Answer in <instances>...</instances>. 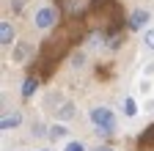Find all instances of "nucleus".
<instances>
[{"mask_svg": "<svg viewBox=\"0 0 154 151\" xmlns=\"http://www.w3.org/2000/svg\"><path fill=\"white\" fill-rule=\"evenodd\" d=\"M149 22V11H135L132 17H129V28L132 30H138V28H143Z\"/></svg>", "mask_w": 154, "mask_h": 151, "instance_id": "obj_5", "label": "nucleus"}, {"mask_svg": "<svg viewBox=\"0 0 154 151\" xmlns=\"http://www.w3.org/2000/svg\"><path fill=\"white\" fill-rule=\"evenodd\" d=\"M63 135H66L63 126H52V129H50V137H63Z\"/></svg>", "mask_w": 154, "mask_h": 151, "instance_id": "obj_10", "label": "nucleus"}, {"mask_svg": "<svg viewBox=\"0 0 154 151\" xmlns=\"http://www.w3.org/2000/svg\"><path fill=\"white\" fill-rule=\"evenodd\" d=\"M66 151H83V146H80V143H74V140H72V143L66 146Z\"/></svg>", "mask_w": 154, "mask_h": 151, "instance_id": "obj_12", "label": "nucleus"}, {"mask_svg": "<svg viewBox=\"0 0 154 151\" xmlns=\"http://www.w3.org/2000/svg\"><path fill=\"white\" fill-rule=\"evenodd\" d=\"M17 124H19V116H17V113H8V116H3V121H0L3 129H14Z\"/></svg>", "mask_w": 154, "mask_h": 151, "instance_id": "obj_7", "label": "nucleus"}, {"mask_svg": "<svg viewBox=\"0 0 154 151\" xmlns=\"http://www.w3.org/2000/svg\"><path fill=\"white\" fill-rule=\"evenodd\" d=\"M138 148L140 151H154V124L149 129H143V135L138 137Z\"/></svg>", "mask_w": 154, "mask_h": 151, "instance_id": "obj_4", "label": "nucleus"}, {"mask_svg": "<svg viewBox=\"0 0 154 151\" xmlns=\"http://www.w3.org/2000/svg\"><path fill=\"white\" fill-rule=\"evenodd\" d=\"M36 85H38V83H36V77H28V80L22 83V96H25V99H28V96H33Z\"/></svg>", "mask_w": 154, "mask_h": 151, "instance_id": "obj_8", "label": "nucleus"}, {"mask_svg": "<svg viewBox=\"0 0 154 151\" xmlns=\"http://www.w3.org/2000/svg\"><path fill=\"white\" fill-rule=\"evenodd\" d=\"M91 121H94V126L99 129V132H113L116 129V118H113V113L107 110V107H96V110H91Z\"/></svg>", "mask_w": 154, "mask_h": 151, "instance_id": "obj_2", "label": "nucleus"}, {"mask_svg": "<svg viewBox=\"0 0 154 151\" xmlns=\"http://www.w3.org/2000/svg\"><path fill=\"white\" fill-rule=\"evenodd\" d=\"M146 44L154 50V30H146Z\"/></svg>", "mask_w": 154, "mask_h": 151, "instance_id": "obj_11", "label": "nucleus"}, {"mask_svg": "<svg viewBox=\"0 0 154 151\" xmlns=\"http://www.w3.org/2000/svg\"><path fill=\"white\" fill-rule=\"evenodd\" d=\"M135 110H138V107H135V102L127 99V102H124V113H127V116H135Z\"/></svg>", "mask_w": 154, "mask_h": 151, "instance_id": "obj_9", "label": "nucleus"}, {"mask_svg": "<svg viewBox=\"0 0 154 151\" xmlns=\"http://www.w3.org/2000/svg\"><path fill=\"white\" fill-rule=\"evenodd\" d=\"M74 39H77V33H72V28H61L58 33H52V39L44 44L42 58H44V61H58V58H63V55L69 52V47H72Z\"/></svg>", "mask_w": 154, "mask_h": 151, "instance_id": "obj_1", "label": "nucleus"}, {"mask_svg": "<svg viewBox=\"0 0 154 151\" xmlns=\"http://www.w3.org/2000/svg\"><path fill=\"white\" fill-rule=\"evenodd\" d=\"M55 20H58V11L55 8H42V11L36 14V25L38 28H52Z\"/></svg>", "mask_w": 154, "mask_h": 151, "instance_id": "obj_3", "label": "nucleus"}, {"mask_svg": "<svg viewBox=\"0 0 154 151\" xmlns=\"http://www.w3.org/2000/svg\"><path fill=\"white\" fill-rule=\"evenodd\" d=\"M94 151H113V148H107V146H96Z\"/></svg>", "mask_w": 154, "mask_h": 151, "instance_id": "obj_13", "label": "nucleus"}, {"mask_svg": "<svg viewBox=\"0 0 154 151\" xmlns=\"http://www.w3.org/2000/svg\"><path fill=\"white\" fill-rule=\"evenodd\" d=\"M11 41H14V28H11L8 22H3V25H0V44L6 47V44H11Z\"/></svg>", "mask_w": 154, "mask_h": 151, "instance_id": "obj_6", "label": "nucleus"}, {"mask_svg": "<svg viewBox=\"0 0 154 151\" xmlns=\"http://www.w3.org/2000/svg\"><path fill=\"white\" fill-rule=\"evenodd\" d=\"M42 151H50V148H42Z\"/></svg>", "mask_w": 154, "mask_h": 151, "instance_id": "obj_14", "label": "nucleus"}]
</instances>
